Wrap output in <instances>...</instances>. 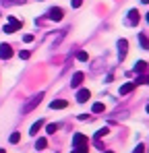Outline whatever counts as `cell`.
<instances>
[{
	"label": "cell",
	"mask_w": 149,
	"mask_h": 153,
	"mask_svg": "<svg viewBox=\"0 0 149 153\" xmlns=\"http://www.w3.org/2000/svg\"><path fill=\"white\" fill-rule=\"evenodd\" d=\"M106 134H108V128H106V126L99 128L98 132H95V137H93V141H99V139H101V137H106Z\"/></svg>",
	"instance_id": "17"
},
{
	"label": "cell",
	"mask_w": 149,
	"mask_h": 153,
	"mask_svg": "<svg viewBox=\"0 0 149 153\" xmlns=\"http://www.w3.org/2000/svg\"><path fill=\"white\" fill-rule=\"evenodd\" d=\"M66 105H69L66 100H54V102L50 103V108H52V110H64Z\"/></svg>",
	"instance_id": "8"
},
{
	"label": "cell",
	"mask_w": 149,
	"mask_h": 153,
	"mask_svg": "<svg viewBox=\"0 0 149 153\" xmlns=\"http://www.w3.org/2000/svg\"><path fill=\"white\" fill-rule=\"evenodd\" d=\"M139 42H141V48H143V50H149V39L143 33H139Z\"/></svg>",
	"instance_id": "15"
},
{
	"label": "cell",
	"mask_w": 149,
	"mask_h": 153,
	"mask_svg": "<svg viewBox=\"0 0 149 153\" xmlns=\"http://www.w3.org/2000/svg\"><path fill=\"white\" fill-rule=\"evenodd\" d=\"M83 79H85V75H83V73H74V75H73V81H71V87H79V85L83 83Z\"/></svg>",
	"instance_id": "11"
},
{
	"label": "cell",
	"mask_w": 149,
	"mask_h": 153,
	"mask_svg": "<svg viewBox=\"0 0 149 153\" xmlns=\"http://www.w3.org/2000/svg\"><path fill=\"white\" fill-rule=\"evenodd\" d=\"M46 147H48V141H46L44 137H42V139H37V143H35V149H37V151H42V149H46Z\"/></svg>",
	"instance_id": "14"
},
{
	"label": "cell",
	"mask_w": 149,
	"mask_h": 153,
	"mask_svg": "<svg viewBox=\"0 0 149 153\" xmlns=\"http://www.w3.org/2000/svg\"><path fill=\"white\" fill-rule=\"evenodd\" d=\"M91 97V93H89V89H81L79 93H77V102L79 103H85L87 100Z\"/></svg>",
	"instance_id": "7"
},
{
	"label": "cell",
	"mask_w": 149,
	"mask_h": 153,
	"mask_svg": "<svg viewBox=\"0 0 149 153\" xmlns=\"http://www.w3.org/2000/svg\"><path fill=\"white\" fill-rule=\"evenodd\" d=\"M126 50H128V42H126V39H120V42H118V60H120V62L126 58Z\"/></svg>",
	"instance_id": "4"
},
{
	"label": "cell",
	"mask_w": 149,
	"mask_h": 153,
	"mask_svg": "<svg viewBox=\"0 0 149 153\" xmlns=\"http://www.w3.org/2000/svg\"><path fill=\"white\" fill-rule=\"evenodd\" d=\"M19 56H21L23 60H27V58H29V52H27V50H23V52H21V54H19Z\"/></svg>",
	"instance_id": "25"
},
{
	"label": "cell",
	"mask_w": 149,
	"mask_h": 153,
	"mask_svg": "<svg viewBox=\"0 0 149 153\" xmlns=\"http://www.w3.org/2000/svg\"><path fill=\"white\" fill-rule=\"evenodd\" d=\"M39 2H44V0H39Z\"/></svg>",
	"instance_id": "32"
},
{
	"label": "cell",
	"mask_w": 149,
	"mask_h": 153,
	"mask_svg": "<svg viewBox=\"0 0 149 153\" xmlns=\"http://www.w3.org/2000/svg\"><path fill=\"white\" fill-rule=\"evenodd\" d=\"M62 17H64V10L60 6H54L48 10V19H52V21H62Z\"/></svg>",
	"instance_id": "3"
},
{
	"label": "cell",
	"mask_w": 149,
	"mask_h": 153,
	"mask_svg": "<svg viewBox=\"0 0 149 153\" xmlns=\"http://www.w3.org/2000/svg\"><path fill=\"white\" fill-rule=\"evenodd\" d=\"M23 42H25V44H31V42H33V35H31V33L23 35Z\"/></svg>",
	"instance_id": "23"
},
{
	"label": "cell",
	"mask_w": 149,
	"mask_h": 153,
	"mask_svg": "<svg viewBox=\"0 0 149 153\" xmlns=\"http://www.w3.org/2000/svg\"><path fill=\"white\" fill-rule=\"evenodd\" d=\"M141 83H149V76H145V79H141Z\"/></svg>",
	"instance_id": "27"
},
{
	"label": "cell",
	"mask_w": 149,
	"mask_h": 153,
	"mask_svg": "<svg viewBox=\"0 0 149 153\" xmlns=\"http://www.w3.org/2000/svg\"><path fill=\"white\" fill-rule=\"evenodd\" d=\"M42 100H44V91H39L37 95H33V97H31V100H29V102L23 105V110H21V112H23V114H29L33 108H37V105L42 103Z\"/></svg>",
	"instance_id": "1"
},
{
	"label": "cell",
	"mask_w": 149,
	"mask_h": 153,
	"mask_svg": "<svg viewBox=\"0 0 149 153\" xmlns=\"http://www.w3.org/2000/svg\"><path fill=\"white\" fill-rule=\"evenodd\" d=\"M19 139H21V134H19V132H13V134L8 137V141H10L13 145H15V143H19Z\"/></svg>",
	"instance_id": "20"
},
{
	"label": "cell",
	"mask_w": 149,
	"mask_h": 153,
	"mask_svg": "<svg viewBox=\"0 0 149 153\" xmlns=\"http://www.w3.org/2000/svg\"><path fill=\"white\" fill-rule=\"evenodd\" d=\"M81 2H83V0H73V8H79V6H81Z\"/></svg>",
	"instance_id": "26"
},
{
	"label": "cell",
	"mask_w": 149,
	"mask_h": 153,
	"mask_svg": "<svg viewBox=\"0 0 149 153\" xmlns=\"http://www.w3.org/2000/svg\"><path fill=\"white\" fill-rule=\"evenodd\" d=\"M139 19H141V17H139V13L133 8V10L128 13V21H126V23H128V25H137V23H139Z\"/></svg>",
	"instance_id": "10"
},
{
	"label": "cell",
	"mask_w": 149,
	"mask_h": 153,
	"mask_svg": "<svg viewBox=\"0 0 149 153\" xmlns=\"http://www.w3.org/2000/svg\"><path fill=\"white\" fill-rule=\"evenodd\" d=\"M0 153H4V149H2V147H0Z\"/></svg>",
	"instance_id": "28"
},
{
	"label": "cell",
	"mask_w": 149,
	"mask_h": 153,
	"mask_svg": "<svg viewBox=\"0 0 149 153\" xmlns=\"http://www.w3.org/2000/svg\"><path fill=\"white\" fill-rule=\"evenodd\" d=\"M77 60H81V62H87V60H89V56H87V52H79V54H77Z\"/></svg>",
	"instance_id": "19"
},
{
	"label": "cell",
	"mask_w": 149,
	"mask_h": 153,
	"mask_svg": "<svg viewBox=\"0 0 149 153\" xmlns=\"http://www.w3.org/2000/svg\"><path fill=\"white\" fill-rule=\"evenodd\" d=\"M23 27V21H19V19H15V17H8V23L4 25V33H15V31H19Z\"/></svg>",
	"instance_id": "2"
},
{
	"label": "cell",
	"mask_w": 149,
	"mask_h": 153,
	"mask_svg": "<svg viewBox=\"0 0 149 153\" xmlns=\"http://www.w3.org/2000/svg\"><path fill=\"white\" fill-rule=\"evenodd\" d=\"M91 112H93V114H99V112H104V103H93V105H91Z\"/></svg>",
	"instance_id": "18"
},
{
	"label": "cell",
	"mask_w": 149,
	"mask_h": 153,
	"mask_svg": "<svg viewBox=\"0 0 149 153\" xmlns=\"http://www.w3.org/2000/svg\"><path fill=\"white\" fill-rule=\"evenodd\" d=\"M133 153H145V145H141V143H139V145H137V149H135Z\"/></svg>",
	"instance_id": "24"
},
{
	"label": "cell",
	"mask_w": 149,
	"mask_h": 153,
	"mask_svg": "<svg viewBox=\"0 0 149 153\" xmlns=\"http://www.w3.org/2000/svg\"><path fill=\"white\" fill-rule=\"evenodd\" d=\"M19 2H23V0H2V4H4V6H10V4H19Z\"/></svg>",
	"instance_id": "22"
},
{
	"label": "cell",
	"mask_w": 149,
	"mask_h": 153,
	"mask_svg": "<svg viewBox=\"0 0 149 153\" xmlns=\"http://www.w3.org/2000/svg\"><path fill=\"white\" fill-rule=\"evenodd\" d=\"M135 87H137V83H135V81H130V83H124L122 87H120V95H126V93H130Z\"/></svg>",
	"instance_id": "9"
},
{
	"label": "cell",
	"mask_w": 149,
	"mask_h": 153,
	"mask_svg": "<svg viewBox=\"0 0 149 153\" xmlns=\"http://www.w3.org/2000/svg\"><path fill=\"white\" fill-rule=\"evenodd\" d=\"M145 68H147V62H145V60H139V62L135 64V73H143Z\"/></svg>",
	"instance_id": "13"
},
{
	"label": "cell",
	"mask_w": 149,
	"mask_h": 153,
	"mask_svg": "<svg viewBox=\"0 0 149 153\" xmlns=\"http://www.w3.org/2000/svg\"><path fill=\"white\" fill-rule=\"evenodd\" d=\"M147 112H149V105H147Z\"/></svg>",
	"instance_id": "31"
},
{
	"label": "cell",
	"mask_w": 149,
	"mask_h": 153,
	"mask_svg": "<svg viewBox=\"0 0 149 153\" xmlns=\"http://www.w3.org/2000/svg\"><path fill=\"white\" fill-rule=\"evenodd\" d=\"M56 130H58V124H48V126H46V132H48V134H54Z\"/></svg>",
	"instance_id": "21"
},
{
	"label": "cell",
	"mask_w": 149,
	"mask_h": 153,
	"mask_svg": "<svg viewBox=\"0 0 149 153\" xmlns=\"http://www.w3.org/2000/svg\"><path fill=\"white\" fill-rule=\"evenodd\" d=\"M147 23H149V13H147Z\"/></svg>",
	"instance_id": "29"
},
{
	"label": "cell",
	"mask_w": 149,
	"mask_h": 153,
	"mask_svg": "<svg viewBox=\"0 0 149 153\" xmlns=\"http://www.w3.org/2000/svg\"><path fill=\"white\" fill-rule=\"evenodd\" d=\"M42 126H44V120H37V122H35V124L31 126V130H29V134H31V137H35V134H37V130H39Z\"/></svg>",
	"instance_id": "12"
},
{
	"label": "cell",
	"mask_w": 149,
	"mask_h": 153,
	"mask_svg": "<svg viewBox=\"0 0 149 153\" xmlns=\"http://www.w3.org/2000/svg\"><path fill=\"white\" fill-rule=\"evenodd\" d=\"M104 153H114V151H104Z\"/></svg>",
	"instance_id": "30"
},
{
	"label": "cell",
	"mask_w": 149,
	"mask_h": 153,
	"mask_svg": "<svg viewBox=\"0 0 149 153\" xmlns=\"http://www.w3.org/2000/svg\"><path fill=\"white\" fill-rule=\"evenodd\" d=\"M10 56H13V48H10L8 44H2V46H0V58H2V60H8Z\"/></svg>",
	"instance_id": "6"
},
{
	"label": "cell",
	"mask_w": 149,
	"mask_h": 153,
	"mask_svg": "<svg viewBox=\"0 0 149 153\" xmlns=\"http://www.w3.org/2000/svg\"><path fill=\"white\" fill-rule=\"evenodd\" d=\"M73 153H89V143H85V145H79V147H74Z\"/></svg>",
	"instance_id": "16"
},
{
	"label": "cell",
	"mask_w": 149,
	"mask_h": 153,
	"mask_svg": "<svg viewBox=\"0 0 149 153\" xmlns=\"http://www.w3.org/2000/svg\"><path fill=\"white\" fill-rule=\"evenodd\" d=\"M85 143H89V139H87L85 134H81V132H74V134H73V147L85 145Z\"/></svg>",
	"instance_id": "5"
}]
</instances>
